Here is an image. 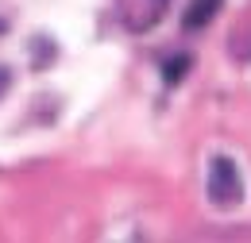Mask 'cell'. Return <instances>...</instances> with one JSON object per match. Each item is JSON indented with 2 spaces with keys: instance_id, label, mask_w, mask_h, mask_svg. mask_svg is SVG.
Listing matches in <instances>:
<instances>
[{
  "instance_id": "obj_1",
  "label": "cell",
  "mask_w": 251,
  "mask_h": 243,
  "mask_svg": "<svg viewBox=\"0 0 251 243\" xmlns=\"http://www.w3.org/2000/svg\"><path fill=\"white\" fill-rule=\"evenodd\" d=\"M209 197H213V205H236L244 197L240 166L228 154H213L209 158Z\"/></svg>"
},
{
  "instance_id": "obj_2",
  "label": "cell",
  "mask_w": 251,
  "mask_h": 243,
  "mask_svg": "<svg viewBox=\"0 0 251 243\" xmlns=\"http://www.w3.org/2000/svg\"><path fill=\"white\" fill-rule=\"evenodd\" d=\"M220 8H224V0H189L186 8H182V27L186 31L209 27V24L220 16Z\"/></svg>"
},
{
  "instance_id": "obj_3",
  "label": "cell",
  "mask_w": 251,
  "mask_h": 243,
  "mask_svg": "<svg viewBox=\"0 0 251 243\" xmlns=\"http://www.w3.org/2000/svg\"><path fill=\"white\" fill-rule=\"evenodd\" d=\"M189 66H193V58L189 54H170V58L162 62V81L174 89V85H182L189 77Z\"/></svg>"
},
{
  "instance_id": "obj_4",
  "label": "cell",
  "mask_w": 251,
  "mask_h": 243,
  "mask_svg": "<svg viewBox=\"0 0 251 243\" xmlns=\"http://www.w3.org/2000/svg\"><path fill=\"white\" fill-rule=\"evenodd\" d=\"M8 85H12V70H8V66H0V97L8 93Z\"/></svg>"
},
{
  "instance_id": "obj_5",
  "label": "cell",
  "mask_w": 251,
  "mask_h": 243,
  "mask_svg": "<svg viewBox=\"0 0 251 243\" xmlns=\"http://www.w3.org/2000/svg\"><path fill=\"white\" fill-rule=\"evenodd\" d=\"M4 31H8V24H4V20H0V35H4Z\"/></svg>"
}]
</instances>
